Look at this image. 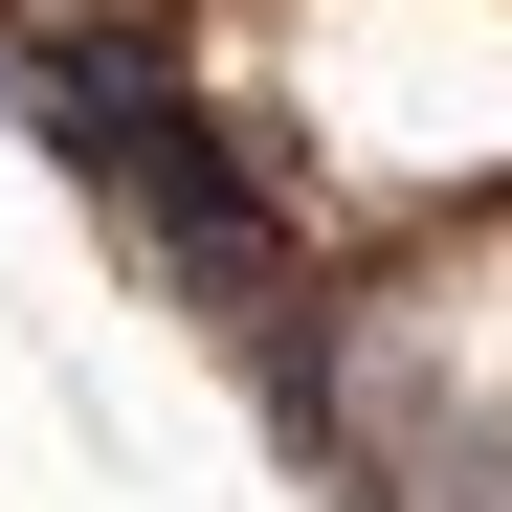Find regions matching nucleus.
<instances>
[{
    "instance_id": "f257e3e1",
    "label": "nucleus",
    "mask_w": 512,
    "mask_h": 512,
    "mask_svg": "<svg viewBox=\"0 0 512 512\" xmlns=\"http://www.w3.org/2000/svg\"><path fill=\"white\" fill-rule=\"evenodd\" d=\"M0 67H23V112H45V156L67 179H90L156 268H179L245 357H268L290 334V290H312V201L268 179V156H245L179 67H134V45H90V23H0Z\"/></svg>"
}]
</instances>
